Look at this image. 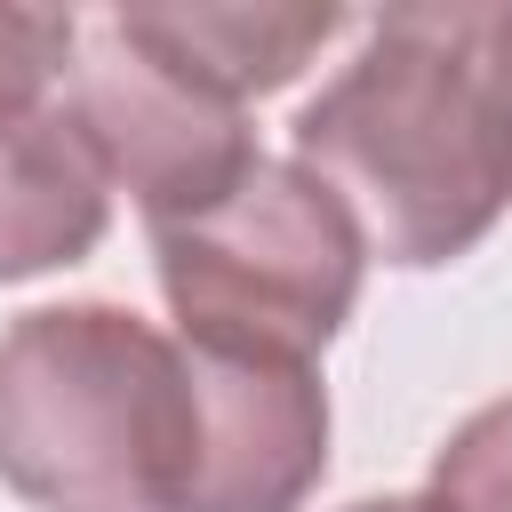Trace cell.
Listing matches in <instances>:
<instances>
[{
	"label": "cell",
	"mask_w": 512,
	"mask_h": 512,
	"mask_svg": "<svg viewBox=\"0 0 512 512\" xmlns=\"http://www.w3.org/2000/svg\"><path fill=\"white\" fill-rule=\"evenodd\" d=\"M184 368L200 408L184 512H296L328 472V392L312 360L184 344Z\"/></svg>",
	"instance_id": "5b68a950"
},
{
	"label": "cell",
	"mask_w": 512,
	"mask_h": 512,
	"mask_svg": "<svg viewBox=\"0 0 512 512\" xmlns=\"http://www.w3.org/2000/svg\"><path fill=\"white\" fill-rule=\"evenodd\" d=\"M184 344L128 304H40L0 336V480L40 512H184Z\"/></svg>",
	"instance_id": "7a4b0ae2"
},
{
	"label": "cell",
	"mask_w": 512,
	"mask_h": 512,
	"mask_svg": "<svg viewBox=\"0 0 512 512\" xmlns=\"http://www.w3.org/2000/svg\"><path fill=\"white\" fill-rule=\"evenodd\" d=\"M64 104L80 120V136L96 144L104 176L136 192L144 224H176L200 216L208 200H224L264 152L248 144V120L232 96L200 88L184 64H168L160 48H144L120 8L80 16V48L64 72Z\"/></svg>",
	"instance_id": "277c9868"
},
{
	"label": "cell",
	"mask_w": 512,
	"mask_h": 512,
	"mask_svg": "<svg viewBox=\"0 0 512 512\" xmlns=\"http://www.w3.org/2000/svg\"><path fill=\"white\" fill-rule=\"evenodd\" d=\"M432 496L448 512H512V400H488L432 456Z\"/></svg>",
	"instance_id": "9c48e42d"
},
{
	"label": "cell",
	"mask_w": 512,
	"mask_h": 512,
	"mask_svg": "<svg viewBox=\"0 0 512 512\" xmlns=\"http://www.w3.org/2000/svg\"><path fill=\"white\" fill-rule=\"evenodd\" d=\"M104 216H112V176L56 88V104L0 144V280L80 264L104 240Z\"/></svg>",
	"instance_id": "8992f818"
},
{
	"label": "cell",
	"mask_w": 512,
	"mask_h": 512,
	"mask_svg": "<svg viewBox=\"0 0 512 512\" xmlns=\"http://www.w3.org/2000/svg\"><path fill=\"white\" fill-rule=\"evenodd\" d=\"M384 264H448L512 200V8L432 0L368 16L352 64L288 120Z\"/></svg>",
	"instance_id": "6da1fadb"
},
{
	"label": "cell",
	"mask_w": 512,
	"mask_h": 512,
	"mask_svg": "<svg viewBox=\"0 0 512 512\" xmlns=\"http://www.w3.org/2000/svg\"><path fill=\"white\" fill-rule=\"evenodd\" d=\"M152 264L184 344L312 360L360 304L368 240L320 176L296 160H256L200 216L152 224Z\"/></svg>",
	"instance_id": "3957f363"
},
{
	"label": "cell",
	"mask_w": 512,
	"mask_h": 512,
	"mask_svg": "<svg viewBox=\"0 0 512 512\" xmlns=\"http://www.w3.org/2000/svg\"><path fill=\"white\" fill-rule=\"evenodd\" d=\"M80 48V16L64 8H0V144L56 104Z\"/></svg>",
	"instance_id": "ba28073f"
},
{
	"label": "cell",
	"mask_w": 512,
	"mask_h": 512,
	"mask_svg": "<svg viewBox=\"0 0 512 512\" xmlns=\"http://www.w3.org/2000/svg\"><path fill=\"white\" fill-rule=\"evenodd\" d=\"M352 512H448L440 496H368V504H352Z\"/></svg>",
	"instance_id": "30bf717a"
},
{
	"label": "cell",
	"mask_w": 512,
	"mask_h": 512,
	"mask_svg": "<svg viewBox=\"0 0 512 512\" xmlns=\"http://www.w3.org/2000/svg\"><path fill=\"white\" fill-rule=\"evenodd\" d=\"M120 24L232 104L288 88L344 32L336 8H200V0L192 8H120Z\"/></svg>",
	"instance_id": "52a82bcc"
}]
</instances>
